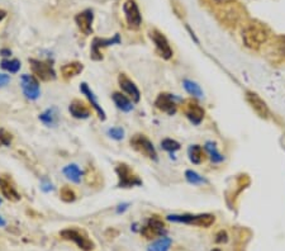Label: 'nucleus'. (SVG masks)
I'll use <instances>...</instances> for the list:
<instances>
[{"instance_id": "obj_1", "label": "nucleus", "mask_w": 285, "mask_h": 251, "mask_svg": "<svg viewBox=\"0 0 285 251\" xmlns=\"http://www.w3.org/2000/svg\"><path fill=\"white\" fill-rule=\"evenodd\" d=\"M244 46L251 50H259L268 40V32L260 24H248L242 32Z\"/></svg>"}, {"instance_id": "obj_2", "label": "nucleus", "mask_w": 285, "mask_h": 251, "mask_svg": "<svg viewBox=\"0 0 285 251\" xmlns=\"http://www.w3.org/2000/svg\"><path fill=\"white\" fill-rule=\"evenodd\" d=\"M167 219L185 225H194L199 227H209L214 223L215 218L213 214L203 213V214H170Z\"/></svg>"}, {"instance_id": "obj_3", "label": "nucleus", "mask_w": 285, "mask_h": 251, "mask_svg": "<svg viewBox=\"0 0 285 251\" xmlns=\"http://www.w3.org/2000/svg\"><path fill=\"white\" fill-rule=\"evenodd\" d=\"M117 176H118V188H132L142 185V180L136 172L129 167V165L122 163L118 164L116 167Z\"/></svg>"}, {"instance_id": "obj_4", "label": "nucleus", "mask_w": 285, "mask_h": 251, "mask_svg": "<svg viewBox=\"0 0 285 251\" xmlns=\"http://www.w3.org/2000/svg\"><path fill=\"white\" fill-rule=\"evenodd\" d=\"M29 67L32 70L33 76L41 82H51L56 79V71L50 61H42L37 59H29Z\"/></svg>"}, {"instance_id": "obj_5", "label": "nucleus", "mask_w": 285, "mask_h": 251, "mask_svg": "<svg viewBox=\"0 0 285 251\" xmlns=\"http://www.w3.org/2000/svg\"><path fill=\"white\" fill-rule=\"evenodd\" d=\"M60 236L64 240H69V241L75 243L79 248L84 251H91L94 249V246H95L84 231H80L78 230V228H66V230H62L61 232H60Z\"/></svg>"}, {"instance_id": "obj_6", "label": "nucleus", "mask_w": 285, "mask_h": 251, "mask_svg": "<svg viewBox=\"0 0 285 251\" xmlns=\"http://www.w3.org/2000/svg\"><path fill=\"white\" fill-rule=\"evenodd\" d=\"M132 149L136 150L137 152H140L141 155L146 156V158L151 159V160L157 161V152L154 147V143L146 137L145 134H134L133 137L129 141Z\"/></svg>"}, {"instance_id": "obj_7", "label": "nucleus", "mask_w": 285, "mask_h": 251, "mask_svg": "<svg viewBox=\"0 0 285 251\" xmlns=\"http://www.w3.org/2000/svg\"><path fill=\"white\" fill-rule=\"evenodd\" d=\"M121 42H122V40H121L120 35H116L112 38L95 37L93 40V43H91V48H90L91 60H94V61H100V60H103L102 48L113 46V44H120Z\"/></svg>"}, {"instance_id": "obj_8", "label": "nucleus", "mask_w": 285, "mask_h": 251, "mask_svg": "<svg viewBox=\"0 0 285 251\" xmlns=\"http://www.w3.org/2000/svg\"><path fill=\"white\" fill-rule=\"evenodd\" d=\"M123 12H124L125 21L131 30H138L142 23V17H141L140 9L134 0H127L123 4Z\"/></svg>"}, {"instance_id": "obj_9", "label": "nucleus", "mask_w": 285, "mask_h": 251, "mask_svg": "<svg viewBox=\"0 0 285 251\" xmlns=\"http://www.w3.org/2000/svg\"><path fill=\"white\" fill-rule=\"evenodd\" d=\"M21 86L23 94L26 95V98L31 100H36L40 98L41 95V88H40V83L38 79L33 75H28V74H24L21 78Z\"/></svg>"}, {"instance_id": "obj_10", "label": "nucleus", "mask_w": 285, "mask_h": 251, "mask_svg": "<svg viewBox=\"0 0 285 251\" xmlns=\"http://www.w3.org/2000/svg\"><path fill=\"white\" fill-rule=\"evenodd\" d=\"M141 234L147 240L155 239V237H163L165 234V225L163 219L154 216L146 222V225L141 228Z\"/></svg>"}, {"instance_id": "obj_11", "label": "nucleus", "mask_w": 285, "mask_h": 251, "mask_svg": "<svg viewBox=\"0 0 285 251\" xmlns=\"http://www.w3.org/2000/svg\"><path fill=\"white\" fill-rule=\"evenodd\" d=\"M150 38H151V41L155 43V47H156L157 52L160 53V56L163 57V59H165V60L171 59L172 55H174V51H172L169 41L166 40V37L163 35V33L154 30L150 32Z\"/></svg>"}, {"instance_id": "obj_12", "label": "nucleus", "mask_w": 285, "mask_h": 251, "mask_svg": "<svg viewBox=\"0 0 285 251\" xmlns=\"http://www.w3.org/2000/svg\"><path fill=\"white\" fill-rule=\"evenodd\" d=\"M155 105L157 109H160L163 113H167L170 116L176 113L178 111V103L175 100V96L167 93H161L155 100Z\"/></svg>"}, {"instance_id": "obj_13", "label": "nucleus", "mask_w": 285, "mask_h": 251, "mask_svg": "<svg viewBox=\"0 0 285 251\" xmlns=\"http://www.w3.org/2000/svg\"><path fill=\"white\" fill-rule=\"evenodd\" d=\"M118 83H120V86L127 96H128L129 99H132V102L138 103L141 99V93L140 89L137 88V85L129 79L128 76L125 75V74H120L118 75Z\"/></svg>"}, {"instance_id": "obj_14", "label": "nucleus", "mask_w": 285, "mask_h": 251, "mask_svg": "<svg viewBox=\"0 0 285 251\" xmlns=\"http://www.w3.org/2000/svg\"><path fill=\"white\" fill-rule=\"evenodd\" d=\"M0 192H1L4 198L10 202H19L22 198L12 179H9L5 175L0 176Z\"/></svg>"}, {"instance_id": "obj_15", "label": "nucleus", "mask_w": 285, "mask_h": 251, "mask_svg": "<svg viewBox=\"0 0 285 251\" xmlns=\"http://www.w3.org/2000/svg\"><path fill=\"white\" fill-rule=\"evenodd\" d=\"M184 113L193 125H201L202 121L204 120L205 112L198 103L193 102V100H186L185 107H184Z\"/></svg>"}, {"instance_id": "obj_16", "label": "nucleus", "mask_w": 285, "mask_h": 251, "mask_svg": "<svg viewBox=\"0 0 285 251\" xmlns=\"http://www.w3.org/2000/svg\"><path fill=\"white\" fill-rule=\"evenodd\" d=\"M246 99H247L248 104L251 105V108L253 109V112H255L259 117L268 118L269 108L261 96L257 95V94L253 93V91H247V93H246Z\"/></svg>"}, {"instance_id": "obj_17", "label": "nucleus", "mask_w": 285, "mask_h": 251, "mask_svg": "<svg viewBox=\"0 0 285 251\" xmlns=\"http://www.w3.org/2000/svg\"><path fill=\"white\" fill-rule=\"evenodd\" d=\"M93 21L94 14L90 9H86L84 12L79 13L75 17V22L78 24L79 30L81 31L84 35H91L93 33Z\"/></svg>"}, {"instance_id": "obj_18", "label": "nucleus", "mask_w": 285, "mask_h": 251, "mask_svg": "<svg viewBox=\"0 0 285 251\" xmlns=\"http://www.w3.org/2000/svg\"><path fill=\"white\" fill-rule=\"evenodd\" d=\"M80 91H81V93L84 94L85 96H86L87 100H89V103L91 104V107L95 109V112L98 113V116H99L100 120L105 121V118H107V114H105L104 109L102 108V105H99V102H98V100H96V98H95V94H94L93 90L89 88V85H87L86 83H82V84L80 85Z\"/></svg>"}, {"instance_id": "obj_19", "label": "nucleus", "mask_w": 285, "mask_h": 251, "mask_svg": "<svg viewBox=\"0 0 285 251\" xmlns=\"http://www.w3.org/2000/svg\"><path fill=\"white\" fill-rule=\"evenodd\" d=\"M69 112L73 116L74 118H78V120H86L90 116V109L87 105H85V103H82L81 100L75 99L70 103L69 105Z\"/></svg>"}, {"instance_id": "obj_20", "label": "nucleus", "mask_w": 285, "mask_h": 251, "mask_svg": "<svg viewBox=\"0 0 285 251\" xmlns=\"http://www.w3.org/2000/svg\"><path fill=\"white\" fill-rule=\"evenodd\" d=\"M82 70H84V65L81 62H69L61 66V75L65 80H70L78 76L79 74H81Z\"/></svg>"}, {"instance_id": "obj_21", "label": "nucleus", "mask_w": 285, "mask_h": 251, "mask_svg": "<svg viewBox=\"0 0 285 251\" xmlns=\"http://www.w3.org/2000/svg\"><path fill=\"white\" fill-rule=\"evenodd\" d=\"M112 98H113V102L117 105V108L121 109L122 112H131L133 109V102L124 94L116 91V93H113Z\"/></svg>"}, {"instance_id": "obj_22", "label": "nucleus", "mask_w": 285, "mask_h": 251, "mask_svg": "<svg viewBox=\"0 0 285 251\" xmlns=\"http://www.w3.org/2000/svg\"><path fill=\"white\" fill-rule=\"evenodd\" d=\"M64 174L65 176H66L69 180L73 181V183H80V181H81L82 171L76 164H70V165H67L66 167H64Z\"/></svg>"}, {"instance_id": "obj_23", "label": "nucleus", "mask_w": 285, "mask_h": 251, "mask_svg": "<svg viewBox=\"0 0 285 251\" xmlns=\"http://www.w3.org/2000/svg\"><path fill=\"white\" fill-rule=\"evenodd\" d=\"M188 156H189V160L192 161L193 164L198 165V164H202L204 160V150L203 147L199 146V145H192V146L188 149Z\"/></svg>"}, {"instance_id": "obj_24", "label": "nucleus", "mask_w": 285, "mask_h": 251, "mask_svg": "<svg viewBox=\"0 0 285 251\" xmlns=\"http://www.w3.org/2000/svg\"><path fill=\"white\" fill-rule=\"evenodd\" d=\"M171 244V239L163 236L159 240H156L154 244H151V245L149 246V249H147V251H169Z\"/></svg>"}, {"instance_id": "obj_25", "label": "nucleus", "mask_w": 285, "mask_h": 251, "mask_svg": "<svg viewBox=\"0 0 285 251\" xmlns=\"http://www.w3.org/2000/svg\"><path fill=\"white\" fill-rule=\"evenodd\" d=\"M183 84H184L185 90L188 91L190 95L195 96V98H202V96H203V90H202L201 86H199V85L195 82H193V80H189V79H185L183 82Z\"/></svg>"}, {"instance_id": "obj_26", "label": "nucleus", "mask_w": 285, "mask_h": 251, "mask_svg": "<svg viewBox=\"0 0 285 251\" xmlns=\"http://www.w3.org/2000/svg\"><path fill=\"white\" fill-rule=\"evenodd\" d=\"M0 66H1V69H4V70H6L8 73H12V74H15L19 71V69H21L22 64L19 60L14 59V60H3V61L0 62Z\"/></svg>"}, {"instance_id": "obj_27", "label": "nucleus", "mask_w": 285, "mask_h": 251, "mask_svg": "<svg viewBox=\"0 0 285 251\" xmlns=\"http://www.w3.org/2000/svg\"><path fill=\"white\" fill-rule=\"evenodd\" d=\"M185 178L186 180L193 185H201L204 184V183H207V180H205L203 176H201L198 172L193 171V170H188V171L185 172Z\"/></svg>"}, {"instance_id": "obj_28", "label": "nucleus", "mask_w": 285, "mask_h": 251, "mask_svg": "<svg viewBox=\"0 0 285 251\" xmlns=\"http://www.w3.org/2000/svg\"><path fill=\"white\" fill-rule=\"evenodd\" d=\"M205 150L209 152L210 160H212L213 163H222V161H223L224 158L219 154L218 150H217V147H215V145L213 142L205 143Z\"/></svg>"}, {"instance_id": "obj_29", "label": "nucleus", "mask_w": 285, "mask_h": 251, "mask_svg": "<svg viewBox=\"0 0 285 251\" xmlns=\"http://www.w3.org/2000/svg\"><path fill=\"white\" fill-rule=\"evenodd\" d=\"M56 118H57V114H56L55 108L47 109L46 112H43V113L40 116V120H41L44 125H48V126H52L53 123L56 122Z\"/></svg>"}, {"instance_id": "obj_30", "label": "nucleus", "mask_w": 285, "mask_h": 251, "mask_svg": "<svg viewBox=\"0 0 285 251\" xmlns=\"http://www.w3.org/2000/svg\"><path fill=\"white\" fill-rule=\"evenodd\" d=\"M60 197H61L62 201L66 202V203H71V202H74L76 199V194L75 192H74V189H71V188L67 187V185L61 188V190H60Z\"/></svg>"}, {"instance_id": "obj_31", "label": "nucleus", "mask_w": 285, "mask_h": 251, "mask_svg": "<svg viewBox=\"0 0 285 251\" xmlns=\"http://www.w3.org/2000/svg\"><path fill=\"white\" fill-rule=\"evenodd\" d=\"M161 147H163V150H166V151L175 152L180 149V143H179L178 141L172 140V138H165L163 141H161Z\"/></svg>"}, {"instance_id": "obj_32", "label": "nucleus", "mask_w": 285, "mask_h": 251, "mask_svg": "<svg viewBox=\"0 0 285 251\" xmlns=\"http://www.w3.org/2000/svg\"><path fill=\"white\" fill-rule=\"evenodd\" d=\"M13 141V136L10 132H8L6 129L0 128V145L3 146H9Z\"/></svg>"}, {"instance_id": "obj_33", "label": "nucleus", "mask_w": 285, "mask_h": 251, "mask_svg": "<svg viewBox=\"0 0 285 251\" xmlns=\"http://www.w3.org/2000/svg\"><path fill=\"white\" fill-rule=\"evenodd\" d=\"M108 134H109L113 140L120 141L124 137V129H123L122 127H113V128L108 129Z\"/></svg>"}, {"instance_id": "obj_34", "label": "nucleus", "mask_w": 285, "mask_h": 251, "mask_svg": "<svg viewBox=\"0 0 285 251\" xmlns=\"http://www.w3.org/2000/svg\"><path fill=\"white\" fill-rule=\"evenodd\" d=\"M9 82H10V76L6 75V74H0V88L5 86Z\"/></svg>"}, {"instance_id": "obj_35", "label": "nucleus", "mask_w": 285, "mask_h": 251, "mask_svg": "<svg viewBox=\"0 0 285 251\" xmlns=\"http://www.w3.org/2000/svg\"><path fill=\"white\" fill-rule=\"evenodd\" d=\"M128 203H124V205H121L120 206V208H118V209H117V212H118V213H121V212H124L125 209H127V208H128Z\"/></svg>"}, {"instance_id": "obj_36", "label": "nucleus", "mask_w": 285, "mask_h": 251, "mask_svg": "<svg viewBox=\"0 0 285 251\" xmlns=\"http://www.w3.org/2000/svg\"><path fill=\"white\" fill-rule=\"evenodd\" d=\"M42 189H43L44 192H48V190H52L53 187H52V184H43Z\"/></svg>"}, {"instance_id": "obj_37", "label": "nucleus", "mask_w": 285, "mask_h": 251, "mask_svg": "<svg viewBox=\"0 0 285 251\" xmlns=\"http://www.w3.org/2000/svg\"><path fill=\"white\" fill-rule=\"evenodd\" d=\"M6 17V12L5 10H3V9H0V22L3 21L4 18Z\"/></svg>"}, {"instance_id": "obj_38", "label": "nucleus", "mask_w": 285, "mask_h": 251, "mask_svg": "<svg viewBox=\"0 0 285 251\" xmlns=\"http://www.w3.org/2000/svg\"><path fill=\"white\" fill-rule=\"evenodd\" d=\"M0 53H1V55H3V56L12 55V52H10V51H9V50H1V51H0Z\"/></svg>"}, {"instance_id": "obj_39", "label": "nucleus", "mask_w": 285, "mask_h": 251, "mask_svg": "<svg viewBox=\"0 0 285 251\" xmlns=\"http://www.w3.org/2000/svg\"><path fill=\"white\" fill-rule=\"evenodd\" d=\"M5 219L3 218V217H0V227H3V226H5Z\"/></svg>"}, {"instance_id": "obj_40", "label": "nucleus", "mask_w": 285, "mask_h": 251, "mask_svg": "<svg viewBox=\"0 0 285 251\" xmlns=\"http://www.w3.org/2000/svg\"><path fill=\"white\" fill-rule=\"evenodd\" d=\"M217 3H230V1H233V0H215Z\"/></svg>"}, {"instance_id": "obj_41", "label": "nucleus", "mask_w": 285, "mask_h": 251, "mask_svg": "<svg viewBox=\"0 0 285 251\" xmlns=\"http://www.w3.org/2000/svg\"><path fill=\"white\" fill-rule=\"evenodd\" d=\"M282 52H283V55L285 56V43L282 44Z\"/></svg>"}, {"instance_id": "obj_42", "label": "nucleus", "mask_w": 285, "mask_h": 251, "mask_svg": "<svg viewBox=\"0 0 285 251\" xmlns=\"http://www.w3.org/2000/svg\"><path fill=\"white\" fill-rule=\"evenodd\" d=\"M210 251H221L219 249H213V250H210Z\"/></svg>"}, {"instance_id": "obj_43", "label": "nucleus", "mask_w": 285, "mask_h": 251, "mask_svg": "<svg viewBox=\"0 0 285 251\" xmlns=\"http://www.w3.org/2000/svg\"><path fill=\"white\" fill-rule=\"evenodd\" d=\"M0 205H1V199H0Z\"/></svg>"}]
</instances>
